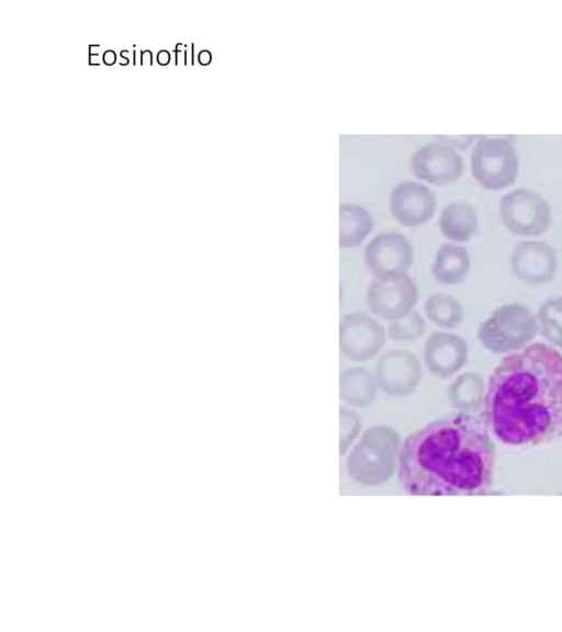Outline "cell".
I'll return each instance as SVG.
<instances>
[{
  "mask_svg": "<svg viewBox=\"0 0 562 632\" xmlns=\"http://www.w3.org/2000/svg\"><path fill=\"white\" fill-rule=\"evenodd\" d=\"M485 421L510 445H541L562 438V354L528 345L496 365L484 395Z\"/></svg>",
  "mask_w": 562,
  "mask_h": 632,
  "instance_id": "1",
  "label": "cell"
},
{
  "mask_svg": "<svg viewBox=\"0 0 562 632\" xmlns=\"http://www.w3.org/2000/svg\"><path fill=\"white\" fill-rule=\"evenodd\" d=\"M341 394L350 403L366 404L374 394L371 374L363 368H350L341 373Z\"/></svg>",
  "mask_w": 562,
  "mask_h": 632,
  "instance_id": "19",
  "label": "cell"
},
{
  "mask_svg": "<svg viewBox=\"0 0 562 632\" xmlns=\"http://www.w3.org/2000/svg\"><path fill=\"white\" fill-rule=\"evenodd\" d=\"M387 334L383 325L364 311L344 315L339 321V349L355 362H366L378 356Z\"/></svg>",
  "mask_w": 562,
  "mask_h": 632,
  "instance_id": "6",
  "label": "cell"
},
{
  "mask_svg": "<svg viewBox=\"0 0 562 632\" xmlns=\"http://www.w3.org/2000/svg\"><path fill=\"white\" fill-rule=\"evenodd\" d=\"M471 258L463 246L445 242L436 251L431 264L435 280L443 285H454L469 273Z\"/></svg>",
  "mask_w": 562,
  "mask_h": 632,
  "instance_id": "15",
  "label": "cell"
},
{
  "mask_svg": "<svg viewBox=\"0 0 562 632\" xmlns=\"http://www.w3.org/2000/svg\"><path fill=\"white\" fill-rule=\"evenodd\" d=\"M373 218L361 205L342 203L339 206V246L340 248L358 247L370 234Z\"/></svg>",
  "mask_w": 562,
  "mask_h": 632,
  "instance_id": "16",
  "label": "cell"
},
{
  "mask_svg": "<svg viewBox=\"0 0 562 632\" xmlns=\"http://www.w3.org/2000/svg\"><path fill=\"white\" fill-rule=\"evenodd\" d=\"M494 467V442L465 416L429 422L400 454L401 482L414 495H481L493 484Z\"/></svg>",
  "mask_w": 562,
  "mask_h": 632,
  "instance_id": "2",
  "label": "cell"
},
{
  "mask_svg": "<svg viewBox=\"0 0 562 632\" xmlns=\"http://www.w3.org/2000/svg\"><path fill=\"white\" fill-rule=\"evenodd\" d=\"M157 61L161 65H167L170 61V55L167 50H160L157 54Z\"/></svg>",
  "mask_w": 562,
  "mask_h": 632,
  "instance_id": "22",
  "label": "cell"
},
{
  "mask_svg": "<svg viewBox=\"0 0 562 632\" xmlns=\"http://www.w3.org/2000/svg\"><path fill=\"white\" fill-rule=\"evenodd\" d=\"M375 374L384 391L404 394L418 383L422 368L416 354L408 350L394 349L384 352L378 359Z\"/></svg>",
  "mask_w": 562,
  "mask_h": 632,
  "instance_id": "13",
  "label": "cell"
},
{
  "mask_svg": "<svg viewBox=\"0 0 562 632\" xmlns=\"http://www.w3.org/2000/svg\"><path fill=\"white\" fill-rule=\"evenodd\" d=\"M199 63L201 65H207L211 61V54L207 50H202L198 56Z\"/></svg>",
  "mask_w": 562,
  "mask_h": 632,
  "instance_id": "24",
  "label": "cell"
},
{
  "mask_svg": "<svg viewBox=\"0 0 562 632\" xmlns=\"http://www.w3.org/2000/svg\"><path fill=\"white\" fill-rule=\"evenodd\" d=\"M153 64V57H151V52L150 50H145L142 54V65H151Z\"/></svg>",
  "mask_w": 562,
  "mask_h": 632,
  "instance_id": "25",
  "label": "cell"
},
{
  "mask_svg": "<svg viewBox=\"0 0 562 632\" xmlns=\"http://www.w3.org/2000/svg\"><path fill=\"white\" fill-rule=\"evenodd\" d=\"M498 208L503 225L516 236H541L552 223L551 205L540 192L529 188L504 193Z\"/></svg>",
  "mask_w": 562,
  "mask_h": 632,
  "instance_id": "5",
  "label": "cell"
},
{
  "mask_svg": "<svg viewBox=\"0 0 562 632\" xmlns=\"http://www.w3.org/2000/svg\"><path fill=\"white\" fill-rule=\"evenodd\" d=\"M438 227L447 239L458 244L468 242L477 229L476 211L469 202H451L441 210Z\"/></svg>",
  "mask_w": 562,
  "mask_h": 632,
  "instance_id": "14",
  "label": "cell"
},
{
  "mask_svg": "<svg viewBox=\"0 0 562 632\" xmlns=\"http://www.w3.org/2000/svg\"><path fill=\"white\" fill-rule=\"evenodd\" d=\"M440 137L445 139L446 144L461 150H465L474 142V139L477 138L475 135H448Z\"/></svg>",
  "mask_w": 562,
  "mask_h": 632,
  "instance_id": "21",
  "label": "cell"
},
{
  "mask_svg": "<svg viewBox=\"0 0 562 632\" xmlns=\"http://www.w3.org/2000/svg\"><path fill=\"white\" fill-rule=\"evenodd\" d=\"M413 261L412 244L397 232L378 234L364 248V262L374 279L408 275Z\"/></svg>",
  "mask_w": 562,
  "mask_h": 632,
  "instance_id": "7",
  "label": "cell"
},
{
  "mask_svg": "<svg viewBox=\"0 0 562 632\" xmlns=\"http://www.w3.org/2000/svg\"><path fill=\"white\" fill-rule=\"evenodd\" d=\"M538 334L548 342L562 349V296L549 297L539 306Z\"/></svg>",
  "mask_w": 562,
  "mask_h": 632,
  "instance_id": "18",
  "label": "cell"
},
{
  "mask_svg": "<svg viewBox=\"0 0 562 632\" xmlns=\"http://www.w3.org/2000/svg\"><path fill=\"white\" fill-rule=\"evenodd\" d=\"M537 334V319L530 309L525 305L510 303L497 307L481 324L477 339L485 349L501 354L528 346Z\"/></svg>",
  "mask_w": 562,
  "mask_h": 632,
  "instance_id": "3",
  "label": "cell"
},
{
  "mask_svg": "<svg viewBox=\"0 0 562 632\" xmlns=\"http://www.w3.org/2000/svg\"><path fill=\"white\" fill-rule=\"evenodd\" d=\"M418 298V286L408 275L374 279L368 287L367 307L372 315L391 321L412 312Z\"/></svg>",
  "mask_w": 562,
  "mask_h": 632,
  "instance_id": "8",
  "label": "cell"
},
{
  "mask_svg": "<svg viewBox=\"0 0 562 632\" xmlns=\"http://www.w3.org/2000/svg\"><path fill=\"white\" fill-rule=\"evenodd\" d=\"M558 260L554 248L540 240H521L510 256V270L524 283L539 285L549 283L555 275Z\"/></svg>",
  "mask_w": 562,
  "mask_h": 632,
  "instance_id": "10",
  "label": "cell"
},
{
  "mask_svg": "<svg viewBox=\"0 0 562 632\" xmlns=\"http://www.w3.org/2000/svg\"><path fill=\"white\" fill-rule=\"evenodd\" d=\"M426 317L442 329H454L463 318L462 306L447 293L431 294L424 303Z\"/></svg>",
  "mask_w": 562,
  "mask_h": 632,
  "instance_id": "17",
  "label": "cell"
},
{
  "mask_svg": "<svg viewBox=\"0 0 562 632\" xmlns=\"http://www.w3.org/2000/svg\"><path fill=\"white\" fill-rule=\"evenodd\" d=\"M425 330L426 324L423 316L413 309L407 315L389 321L386 334L392 340L408 342L420 338Z\"/></svg>",
  "mask_w": 562,
  "mask_h": 632,
  "instance_id": "20",
  "label": "cell"
},
{
  "mask_svg": "<svg viewBox=\"0 0 562 632\" xmlns=\"http://www.w3.org/2000/svg\"><path fill=\"white\" fill-rule=\"evenodd\" d=\"M519 167V154L510 139L477 136L470 155V168L481 187L490 191L509 188L517 180Z\"/></svg>",
  "mask_w": 562,
  "mask_h": 632,
  "instance_id": "4",
  "label": "cell"
},
{
  "mask_svg": "<svg viewBox=\"0 0 562 632\" xmlns=\"http://www.w3.org/2000/svg\"><path fill=\"white\" fill-rule=\"evenodd\" d=\"M467 341L457 334L431 332L424 346L423 360L428 371L438 377H448L468 361Z\"/></svg>",
  "mask_w": 562,
  "mask_h": 632,
  "instance_id": "12",
  "label": "cell"
},
{
  "mask_svg": "<svg viewBox=\"0 0 562 632\" xmlns=\"http://www.w3.org/2000/svg\"><path fill=\"white\" fill-rule=\"evenodd\" d=\"M89 59H90L91 65H99L100 64V59H99L98 55L97 56L90 55Z\"/></svg>",
  "mask_w": 562,
  "mask_h": 632,
  "instance_id": "27",
  "label": "cell"
},
{
  "mask_svg": "<svg viewBox=\"0 0 562 632\" xmlns=\"http://www.w3.org/2000/svg\"><path fill=\"white\" fill-rule=\"evenodd\" d=\"M436 199L423 183L406 180L398 182L390 193L389 211L403 226L416 227L430 221L435 214Z\"/></svg>",
  "mask_w": 562,
  "mask_h": 632,
  "instance_id": "11",
  "label": "cell"
},
{
  "mask_svg": "<svg viewBox=\"0 0 562 632\" xmlns=\"http://www.w3.org/2000/svg\"><path fill=\"white\" fill-rule=\"evenodd\" d=\"M414 177L435 185L458 181L464 170L462 156L446 143L434 142L417 148L411 156Z\"/></svg>",
  "mask_w": 562,
  "mask_h": 632,
  "instance_id": "9",
  "label": "cell"
},
{
  "mask_svg": "<svg viewBox=\"0 0 562 632\" xmlns=\"http://www.w3.org/2000/svg\"><path fill=\"white\" fill-rule=\"evenodd\" d=\"M100 45H90L89 49H90V55L97 56L99 55V50H100Z\"/></svg>",
  "mask_w": 562,
  "mask_h": 632,
  "instance_id": "26",
  "label": "cell"
},
{
  "mask_svg": "<svg viewBox=\"0 0 562 632\" xmlns=\"http://www.w3.org/2000/svg\"><path fill=\"white\" fill-rule=\"evenodd\" d=\"M115 59H116V55L113 50L104 52V54H103L104 64L112 65V64H114Z\"/></svg>",
  "mask_w": 562,
  "mask_h": 632,
  "instance_id": "23",
  "label": "cell"
}]
</instances>
